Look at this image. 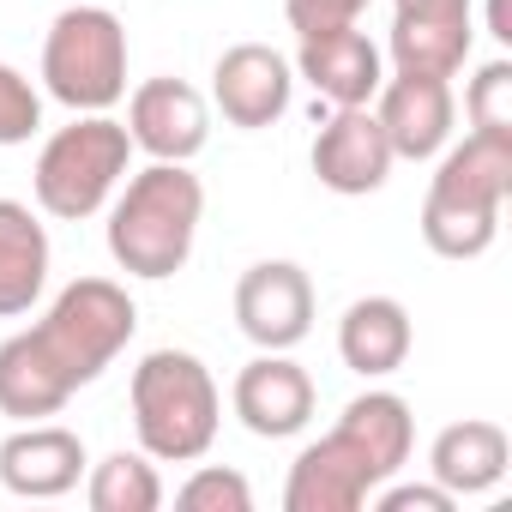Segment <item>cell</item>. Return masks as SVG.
Listing matches in <instances>:
<instances>
[{
  "instance_id": "8992f818",
  "label": "cell",
  "mask_w": 512,
  "mask_h": 512,
  "mask_svg": "<svg viewBox=\"0 0 512 512\" xmlns=\"http://www.w3.org/2000/svg\"><path fill=\"white\" fill-rule=\"evenodd\" d=\"M127 163H133L127 127L109 121V115H79L73 127H61L37 151L31 193H37V205L49 217L79 223V217H97L109 205V193L127 181Z\"/></svg>"
},
{
  "instance_id": "5b68a950",
  "label": "cell",
  "mask_w": 512,
  "mask_h": 512,
  "mask_svg": "<svg viewBox=\"0 0 512 512\" xmlns=\"http://www.w3.org/2000/svg\"><path fill=\"white\" fill-rule=\"evenodd\" d=\"M43 85L73 115L115 109L127 97V25L97 0L67 7L43 37Z\"/></svg>"
},
{
  "instance_id": "8fae6325",
  "label": "cell",
  "mask_w": 512,
  "mask_h": 512,
  "mask_svg": "<svg viewBox=\"0 0 512 512\" xmlns=\"http://www.w3.org/2000/svg\"><path fill=\"white\" fill-rule=\"evenodd\" d=\"M374 121L386 127V145L392 157L404 163H428L452 145V121H458V103H452V85L446 79H422V73H392L380 79L374 91Z\"/></svg>"
},
{
  "instance_id": "9c48e42d",
  "label": "cell",
  "mask_w": 512,
  "mask_h": 512,
  "mask_svg": "<svg viewBox=\"0 0 512 512\" xmlns=\"http://www.w3.org/2000/svg\"><path fill=\"white\" fill-rule=\"evenodd\" d=\"M235 416L247 434H260V440H290L314 422V374L302 362H290V350H260L241 374H235V392H229Z\"/></svg>"
},
{
  "instance_id": "d6986e66",
  "label": "cell",
  "mask_w": 512,
  "mask_h": 512,
  "mask_svg": "<svg viewBox=\"0 0 512 512\" xmlns=\"http://www.w3.org/2000/svg\"><path fill=\"white\" fill-rule=\"evenodd\" d=\"M476 19H392V73H422V79H452L470 61Z\"/></svg>"
},
{
  "instance_id": "7c38bea8",
  "label": "cell",
  "mask_w": 512,
  "mask_h": 512,
  "mask_svg": "<svg viewBox=\"0 0 512 512\" xmlns=\"http://www.w3.org/2000/svg\"><path fill=\"white\" fill-rule=\"evenodd\" d=\"M392 145H386V127L374 121L368 103L356 109H332L314 133V175L320 187L344 193V199H362V193H380L386 175H392Z\"/></svg>"
},
{
  "instance_id": "7a4b0ae2",
  "label": "cell",
  "mask_w": 512,
  "mask_h": 512,
  "mask_svg": "<svg viewBox=\"0 0 512 512\" xmlns=\"http://www.w3.org/2000/svg\"><path fill=\"white\" fill-rule=\"evenodd\" d=\"M416 416L398 392H362L344 404L338 428L302 446L284 482V512H362L380 482L410 464Z\"/></svg>"
},
{
  "instance_id": "9a60e30c",
  "label": "cell",
  "mask_w": 512,
  "mask_h": 512,
  "mask_svg": "<svg viewBox=\"0 0 512 512\" xmlns=\"http://www.w3.org/2000/svg\"><path fill=\"white\" fill-rule=\"evenodd\" d=\"M428 470H434V482H440L452 500L488 494V488H500L506 470H512V440H506V428L488 422V416L446 422V428L434 434V446H428Z\"/></svg>"
},
{
  "instance_id": "4316f807",
  "label": "cell",
  "mask_w": 512,
  "mask_h": 512,
  "mask_svg": "<svg viewBox=\"0 0 512 512\" xmlns=\"http://www.w3.org/2000/svg\"><path fill=\"white\" fill-rule=\"evenodd\" d=\"M392 19H476L470 0H392Z\"/></svg>"
},
{
  "instance_id": "44dd1931",
  "label": "cell",
  "mask_w": 512,
  "mask_h": 512,
  "mask_svg": "<svg viewBox=\"0 0 512 512\" xmlns=\"http://www.w3.org/2000/svg\"><path fill=\"white\" fill-rule=\"evenodd\" d=\"M85 500H91V512H157L163 476H157L151 452H109L103 464H91Z\"/></svg>"
},
{
  "instance_id": "ffe728a7",
  "label": "cell",
  "mask_w": 512,
  "mask_h": 512,
  "mask_svg": "<svg viewBox=\"0 0 512 512\" xmlns=\"http://www.w3.org/2000/svg\"><path fill=\"white\" fill-rule=\"evenodd\" d=\"M494 235H500V211L470 205V199H446V193L422 199V241L440 260H482L494 247Z\"/></svg>"
},
{
  "instance_id": "52a82bcc",
  "label": "cell",
  "mask_w": 512,
  "mask_h": 512,
  "mask_svg": "<svg viewBox=\"0 0 512 512\" xmlns=\"http://www.w3.org/2000/svg\"><path fill=\"white\" fill-rule=\"evenodd\" d=\"M235 326L260 350H296L314 332V278L296 260H260L235 284Z\"/></svg>"
},
{
  "instance_id": "83f0119b",
  "label": "cell",
  "mask_w": 512,
  "mask_h": 512,
  "mask_svg": "<svg viewBox=\"0 0 512 512\" xmlns=\"http://www.w3.org/2000/svg\"><path fill=\"white\" fill-rule=\"evenodd\" d=\"M488 37L512 43V0H488Z\"/></svg>"
},
{
  "instance_id": "ac0fdd59",
  "label": "cell",
  "mask_w": 512,
  "mask_h": 512,
  "mask_svg": "<svg viewBox=\"0 0 512 512\" xmlns=\"http://www.w3.org/2000/svg\"><path fill=\"white\" fill-rule=\"evenodd\" d=\"M428 193L506 211V199H512V133H464V145H446Z\"/></svg>"
},
{
  "instance_id": "30bf717a",
  "label": "cell",
  "mask_w": 512,
  "mask_h": 512,
  "mask_svg": "<svg viewBox=\"0 0 512 512\" xmlns=\"http://www.w3.org/2000/svg\"><path fill=\"white\" fill-rule=\"evenodd\" d=\"M127 139L151 163H193L211 139V109L187 79H145L127 97Z\"/></svg>"
},
{
  "instance_id": "484cf974",
  "label": "cell",
  "mask_w": 512,
  "mask_h": 512,
  "mask_svg": "<svg viewBox=\"0 0 512 512\" xmlns=\"http://www.w3.org/2000/svg\"><path fill=\"white\" fill-rule=\"evenodd\" d=\"M368 506H374V512H452L458 500H452L440 482H398V488L380 482V488L368 494Z\"/></svg>"
},
{
  "instance_id": "d4e9b609",
  "label": "cell",
  "mask_w": 512,
  "mask_h": 512,
  "mask_svg": "<svg viewBox=\"0 0 512 512\" xmlns=\"http://www.w3.org/2000/svg\"><path fill=\"white\" fill-rule=\"evenodd\" d=\"M368 13V0H284V19L296 37H314V31H332V25H356Z\"/></svg>"
},
{
  "instance_id": "f1b7e54d",
  "label": "cell",
  "mask_w": 512,
  "mask_h": 512,
  "mask_svg": "<svg viewBox=\"0 0 512 512\" xmlns=\"http://www.w3.org/2000/svg\"><path fill=\"white\" fill-rule=\"evenodd\" d=\"M97 7H109V0H97Z\"/></svg>"
},
{
  "instance_id": "4fadbf2b",
  "label": "cell",
  "mask_w": 512,
  "mask_h": 512,
  "mask_svg": "<svg viewBox=\"0 0 512 512\" xmlns=\"http://www.w3.org/2000/svg\"><path fill=\"white\" fill-rule=\"evenodd\" d=\"M85 440L61 422H25L0 440V488L19 500H61L85 476Z\"/></svg>"
},
{
  "instance_id": "6da1fadb",
  "label": "cell",
  "mask_w": 512,
  "mask_h": 512,
  "mask_svg": "<svg viewBox=\"0 0 512 512\" xmlns=\"http://www.w3.org/2000/svg\"><path fill=\"white\" fill-rule=\"evenodd\" d=\"M139 332V308L115 278H73L31 332L0 344V416L43 422L61 416Z\"/></svg>"
},
{
  "instance_id": "277c9868",
  "label": "cell",
  "mask_w": 512,
  "mask_h": 512,
  "mask_svg": "<svg viewBox=\"0 0 512 512\" xmlns=\"http://www.w3.org/2000/svg\"><path fill=\"white\" fill-rule=\"evenodd\" d=\"M133 434L139 452H151L157 464H193L211 452L217 422H223V398L211 368L193 350H151L133 368Z\"/></svg>"
},
{
  "instance_id": "603a6c76",
  "label": "cell",
  "mask_w": 512,
  "mask_h": 512,
  "mask_svg": "<svg viewBox=\"0 0 512 512\" xmlns=\"http://www.w3.org/2000/svg\"><path fill=\"white\" fill-rule=\"evenodd\" d=\"M175 506H187V512H253V488H247L241 470L205 464L175 488Z\"/></svg>"
},
{
  "instance_id": "cb8c5ba5",
  "label": "cell",
  "mask_w": 512,
  "mask_h": 512,
  "mask_svg": "<svg viewBox=\"0 0 512 512\" xmlns=\"http://www.w3.org/2000/svg\"><path fill=\"white\" fill-rule=\"evenodd\" d=\"M37 127H43V97H37V85H31L19 67L0 61V145H31Z\"/></svg>"
},
{
  "instance_id": "e0dca14e",
  "label": "cell",
  "mask_w": 512,
  "mask_h": 512,
  "mask_svg": "<svg viewBox=\"0 0 512 512\" xmlns=\"http://www.w3.org/2000/svg\"><path fill=\"white\" fill-rule=\"evenodd\" d=\"M49 290V229L25 199H0V320H19Z\"/></svg>"
},
{
  "instance_id": "7402d4cb",
  "label": "cell",
  "mask_w": 512,
  "mask_h": 512,
  "mask_svg": "<svg viewBox=\"0 0 512 512\" xmlns=\"http://www.w3.org/2000/svg\"><path fill=\"white\" fill-rule=\"evenodd\" d=\"M470 133H512V61H482L470 91H464Z\"/></svg>"
},
{
  "instance_id": "2e32d148",
  "label": "cell",
  "mask_w": 512,
  "mask_h": 512,
  "mask_svg": "<svg viewBox=\"0 0 512 512\" xmlns=\"http://www.w3.org/2000/svg\"><path fill=\"white\" fill-rule=\"evenodd\" d=\"M410 344H416V326H410V308L398 296H362L338 320V356L362 380L398 374L410 362Z\"/></svg>"
},
{
  "instance_id": "5bb4252c",
  "label": "cell",
  "mask_w": 512,
  "mask_h": 512,
  "mask_svg": "<svg viewBox=\"0 0 512 512\" xmlns=\"http://www.w3.org/2000/svg\"><path fill=\"white\" fill-rule=\"evenodd\" d=\"M296 73H302L332 109H356V103H374V91H380V79H386V55H380V43H368V31L332 25V31L302 37Z\"/></svg>"
},
{
  "instance_id": "ba28073f",
  "label": "cell",
  "mask_w": 512,
  "mask_h": 512,
  "mask_svg": "<svg viewBox=\"0 0 512 512\" xmlns=\"http://www.w3.org/2000/svg\"><path fill=\"white\" fill-rule=\"evenodd\" d=\"M290 97H296V67L272 43H235L211 67V103L241 133H260V127L284 121Z\"/></svg>"
},
{
  "instance_id": "3957f363",
  "label": "cell",
  "mask_w": 512,
  "mask_h": 512,
  "mask_svg": "<svg viewBox=\"0 0 512 512\" xmlns=\"http://www.w3.org/2000/svg\"><path fill=\"white\" fill-rule=\"evenodd\" d=\"M199 217H205L199 175L187 163H151L121 187V199L109 211V260L127 278L163 284L193 260Z\"/></svg>"
}]
</instances>
